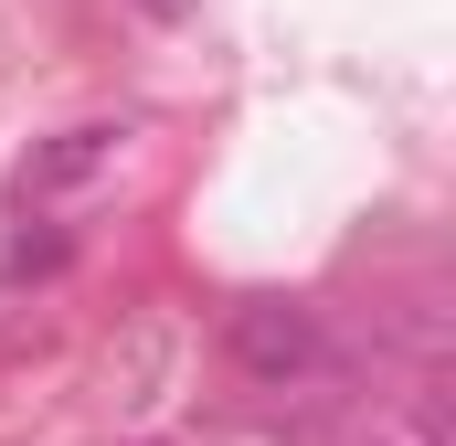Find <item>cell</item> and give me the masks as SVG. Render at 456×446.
Instances as JSON below:
<instances>
[{
    "mask_svg": "<svg viewBox=\"0 0 456 446\" xmlns=\"http://www.w3.org/2000/svg\"><path fill=\"white\" fill-rule=\"evenodd\" d=\"M233 361H244V372H265V383H287V372H308V361H319V319H308V309L255 298V309H233Z\"/></svg>",
    "mask_w": 456,
    "mask_h": 446,
    "instance_id": "obj_1",
    "label": "cell"
},
{
    "mask_svg": "<svg viewBox=\"0 0 456 446\" xmlns=\"http://www.w3.org/2000/svg\"><path fill=\"white\" fill-rule=\"evenodd\" d=\"M107 138H117V128H64V138L21 170V202H32V192H64V181H86V170L107 160Z\"/></svg>",
    "mask_w": 456,
    "mask_h": 446,
    "instance_id": "obj_2",
    "label": "cell"
}]
</instances>
